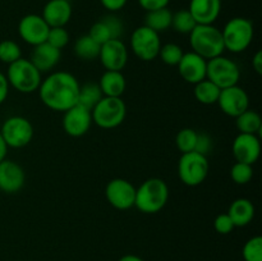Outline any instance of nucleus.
Wrapping results in <instances>:
<instances>
[{"mask_svg": "<svg viewBox=\"0 0 262 261\" xmlns=\"http://www.w3.org/2000/svg\"><path fill=\"white\" fill-rule=\"evenodd\" d=\"M19 58H22V50L15 41L4 40L0 42V61L9 66Z\"/></svg>", "mask_w": 262, "mask_h": 261, "instance_id": "nucleus-31", "label": "nucleus"}, {"mask_svg": "<svg viewBox=\"0 0 262 261\" xmlns=\"http://www.w3.org/2000/svg\"><path fill=\"white\" fill-rule=\"evenodd\" d=\"M119 261H145L143 258H141L140 256L137 255H124L119 258Z\"/></svg>", "mask_w": 262, "mask_h": 261, "instance_id": "nucleus-45", "label": "nucleus"}, {"mask_svg": "<svg viewBox=\"0 0 262 261\" xmlns=\"http://www.w3.org/2000/svg\"><path fill=\"white\" fill-rule=\"evenodd\" d=\"M87 35H89L92 40L96 41L99 45H102V44H105L106 41L113 38L109 26L106 25V22H105L104 19H100L97 20L96 23H94V25L91 26V28H90Z\"/></svg>", "mask_w": 262, "mask_h": 261, "instance_id": "nucleus-35", "label": "nucleus"}, {"mask_svg": "<svg viewBox=\"0 0 262 261\" xmlns=\"http://www.w3.org/2000/svg\"><path fill=\"white\" fill-rule=\"evenodd\" d=\"M242 255L245 261H262V237L250 238L243 246Z\"/></svg>", "mask_w": 262, "mask_h": 261, "instance_id": "nucleus-32", "label": "nucleus"}, {"mask_svg": "<svg viewBox=\"0 0 262 261\" xmlns=\"http://www.w3.org/2000/svg\"><path fill=\"white\" fill-rule=\"evenodd\" d=\"M230 177L237 184H247L253 177L252 165L237 161L230 169Z\"/></svg>", "mask_w": 262, "mask_h": 261, "instance_id": "nucleus-34", "label": "nucleus"}, {"mask_svg": "<svg viewBox=\"0 0 262 261\" xmlns=\"http://www.w3.org/2000/svg\"><path fill=\"white\" fill-rule=\"evenodd\" d=\"M79 87L81 84L73 74L59 71L43 78L37 91L46 107L54 112L64 113L77 105Z\"/></svg>", "mask_w": 262, "mask_h": 261, "instance_id": "nucleus-1", "label": "nucleus"}, {"mask_svg": "<svg viewBox=\"0 0 262 261\" xmlns=\"http://www.w3.org/2000/svg\"><path fill=\"white\" fill-rule=\"evenodd\" d=\"M91 124V112L81 105L77 104L64 112L63 129L71 137H82L89 132Z\"/></svg>", "mask_w": 262, "mask_h": 261, "instance_id": "nucleus-15", "label": "nucleus"}, {"mask_svg": "<svg viewBox=\"0 0 262 261\" xmlns=\"http://www.w3.org/2000/svg\"><path fill=\"white\" fill-rule=\"evenodd\" d=\"M102 97H104V95H102L99 84L90 82V83H86L83 84V86L79 87L78 102H77V104L86 107V109H89L90 112H91V110L94 109L95 105H96Z\"/></svg>", "mask_w": 262, "mask_h": 261, "instance_id": "nucleus-28", "label": "nucleus"}, {"mask_svg": "<svg viewBox=\"0 0 262 261\" xmlns=\"http://www.w3.org/2000/svg\"><path fill=\"white\" fill-rule=\"evenodd\" d=\"M197 26L196 20L193 19L192 14L189 13L188 9H182L178 12L173 13V18H171V27L174 31L178 33H191L192 30Z\"/></svg>", "mask_w": 262, "mask_h": 261, "instance_id": "nucleus-29", "label": "nucleus"}, {"mask_svg": "<svg viewBox=\"0 0 262 261\" xmlns=\"http://www.w3.org/2000/svg\"><path fill=\"white\" fill-rule=\"evenodd\" d=\"M214 228L217 233L220 234H229L233 229H234V224H233L232 219L228 214H220L215 217L214 220Z\"/></svg>", "mask_w": 262, "mask_h": 261, "instance_id": "nucleus-37", "label": "nucleus"}, {"mask_svg": "<svg viewBox=\"0 0 262 261\" xmlns=\"http://www.w3.org/2000/svg\"><path fill=\"white\" fill-rule=\"evenodd\" d=\"M253 23L245 17H234L225 23L222 30L225 50L230 53H242L253 40Z\"/></svg>", "mask_w": 262, "mask_h": 261, "instance_id": "nucleus-5", "label": "nucleus"}, {"mask_svg": "<svg viewBox=\"0 0 262 261\" xmlns=\"http://www.w3.org/2000/svg\"><path fill=\"white\" fill-rule=\"evenodd\" d=\"M197 135L199 133L194 129H192V128H183V129L179 130L176 137V145L178 150L182 154L194 151L197 142Z\"/></svg>", "mask_w": 262, "mask_h": 261, "instance_id": "nucleus-30", "label": "nucleus"}, {"mask_svg": "<svg viewBox=\"0 0 262 261\" xmlns=\"http://www.w3.org/2000/svg\"><path fill=\"white\" fill-rule=\"evenodd\" d=\"M46 42L50 44L54 48L61 50L69 42V33L64 27H51L49 30Z\"/></svg>", "mask_w": 262, "mask_h": 261, "instance_id": "nucleus-36", "label": "nucleus"}, {"mask_svg": "<svg viewBox=\"0 0 262 261\" xmlns=\"http://www.w3.org/2000/svg\"><path fill=\"white\" fill-rule=\"evenodd\" d=\"M102 19H104L105 22H106V25L109 26L113 38L122 37L123 32H124V25H123L120 18H118L117 15L110 14V15H106V17H104Z\"/></svg>", "mask_w": 262, "mask_h": 261, "instance_id": "nucleus-38", "label": "nucleus"}, {"mask_svg": "<svg viewBox=\"0 0 262 261\" xmlns=\"http://www.w3.org/2000/svg\"><path fill=\"white\" fill-rule=\"evenodd\" d=\"M169 200V187L160 178L146 179L136 188L135 206L143 214H156L164 209Z\"/></svg>", "mask_w": 262, "mask_h": 261, "instance_id": "nucleus-2", "label": "nucleus"}, {"mask_svg": "<svg viewBox=\"0 0 262 261\" xmlns=\"http://www.w3.org/2000/svg\"><path fill=\"white\" fill-rule=\"evenodd\" d=\"M7 79L9 86L22 94H32L37 91L42 81L41 72L31 63L30 59L23 58L8 66Z\"/></svg>", "mask_w": 262, "mask_h": 261, "instance_id": "nucleus-4", "label": "nucleus"}, {"mask_svg": "<svg viewBox=\"0 0 262 261\" xmlns=\"http://www.w3.org/2000/svg\"><path fill=\"white\" fill-rule=\"evenodd\" d=\"M220 91H222V89H219L214 82L205 78L202 79L201 82L194 84L193 92L197 101L201 102V104L204 105H212L217 102Z\"/></svg>", "mask_w": 262, "mask_h": 261, "instance_id": "nucleus-25", "label": "nucleus"}, {"mask_svg": "<svg viewBox=\"0 0 262 261\" xmlns=\"http://www.w3.org/2000/svg\"><path fill=\"white\" fill-rule=\"evenodd\" d=\"M50 27L38 14H27L20 18L18 23V33L28 45L37 46L46 42Z\"/></svg>", "mask_w": 262, "mask_h": 261, "instance_id": "nucleus-12", "label": "nucleus"}, {"mask_svg": "<svg viewBox=\"0 0 262 261\" xmlns=\"http://www.w3.org/2000/svg\"><path fill=\"white\" fill-rule=\"evenodd\" d=\"M234 227H246L255 217V205L248 199H237L230 204L227 212Z\"/></svg>", "mask_w": 262, "mask_h": 261, "instance_id": "nucleus-23", "label": "nucleus"}, {"mask_svg": "<svg viewBox=\"0 0 262 261\" xmlns=\"http://www.w3.org/2000/svg\"><path fill=\"white\" fill-rule=\"evenodd\" d=\"M161 48L160 36L147 26L137 27L130 36V49L138 59L151 61L159 56Z\"/></svg>", "mask_w": 262, "mask_h": 261, "instance_id": "nucleus-10", "label": "nucleus"}, {"mask_svg": "<svg viewBox=\"0 0 262 261\" xmlns=\"http://www.w3.org/2000/svg\"><path fill=\"white\" fill-rule=\"evenodd\" d=\"M30 60L41 73L49 72L60 60V50L48 42L40 44L37 46H33Z\"/></svg>", "mask_w": 262, "mask_h": 261, "instance_id": "nucleus-21", "label": "nucleus"}, {"mask_svg": "<svg viewBox=\"0 0 262 261\" xmlns=\"http://www.w3.org/2000/svg\"><path fill=\"white\" fill-rule=\"evenodd\" d=\"M101 45L92 40L89 35H83L74 42V54L82 60L91 61L99 58Z\"/></svg>", "mask_w": 262, "mask_h": 261, "instance_id": "nucleus-27", "label": "nucleus"}, {"mask_svg": "<svg viewBox=\"0 0 262 261\" xmlns=\"http://www.w3.org/2000/svg\"><path fill=\"white\" fill-rule=\"evenodd\" d=\"M252 67L257 74H262V51L258 50L252 58Z\"/></svg>", "mask_w": 262, "mask_h": 261, "instance_id": "nucleus-43", "label": "nucleus"}, {"mask_svg": "<svg viewBox=\"0 0 262 261\" xmlns=\"http://www.w3.org/2000/svg\"><path fill=\"white\" fill-rule=\"evenodd\" d=\"M43 18L49 27H64L72 18V5L69 0H49L42 8Z\"/></svg>", "mask_w": 262, "mask_h": 261, "instance_id": "nucleus-19", "label": "nucleus"}, {"mask_svg": "<svg viewBox=\"0 0 262 261\" xmlns=\"http://www.w3.org/2000/svg\"><path fill=\"white\" fill-rule=\"evenodd\" d=\"M127 2L128 0H100L102 7L109 12H118V10L123 9Z\"/></svg>", "mask_w": 262, "mask_h": 261, "instance_id": "nucleus-41", "label": "nucleus"}, {"mask_svg": "<svg viewBox=\"0 0 262 261\" xmlns=\"http://www.w3.org/2000/svg\"><path fill=\"white\" fill-rule=\"evenodd\" d=\"M188 10L197 25H214L222 12V0H191Z\"/></svg>", "mask_w": 262, "mask_h": 261, "instance_id": "nucleus-20", "label": "nucleus"}, {"mask_svg": "<svg viewBox=\"0 0 262 261\" xmlns=\"http://www.w3.org/2000/svg\"><path fill=\"white\" fill-rule=\"evenodd\" d=\"M183 50L177 44H166V45H161L160 51H159V56L161 60L168 66H178L179 60L183 56Z\"/></svg>", "mask_w": 262, "mask_h": 261, "instance_id": "nucleus-33", "label": "nucleus"}, {"mask_svg": "<svg viewBox=\"0 0 262 261\" xmlns=\"http://www.w3.org/2000/svg\"><path fill=\"white\" fill-rule=\"evenodd\" d=\"M212 147V141L206 133H199L197 135V142L196 147H194V151L202 154V155H207L210 150Z\"/></svg>", "mask_w": 262, "mask_h": 261, "instance_id": "nucleus-39", "label": "nucleus"}, {"mask_svg": "<svg viewBox=\"0 0 262 261\" xmlns=\"http://www.w3.org/2000/svg\"><path fill=\"white\" fill-rule=\"evenodd\" d=\"M99 87L102 95L107 97H120L125 91L127 82L122 72L105 71L99 81Z\"/></svg>", "mask_w": 262, "mask_h": 261, "instance_id": "nucleus-22", "label": "nucleus"}, {"mask_svg": "<svg viewBox=\"0 0 262 261\" xmlns=\"http://www.w3.org/2000/svg\"><path fill=\"white\" fill-rule=\"evenodd\" d=\"M9 87L7 76L0 72V104H3L7 100L8 95H9Z\"/></svg>", "mask_w": 262, "mask_h": 261, "instance_id": "nucleus-42", "label": "nucleus"}, {"mask_svg": "<svg viewBox=\"0 0 262 261\" xmlns=\"http://www.w3.org/2000/svg\"><path fill=\"white\" fill-rule=\"evenodd\" d=\"M7 153H8V146L7 143L4 142V140H3L2 135H0V161L7 159Z\"/></svg>", "mask_w": 262, "mask_h": 261, "instance_id": "nucleus-44", "label": "nucleus"}, {"mask_svg": "<svg viewBox=\"0 0 262 261\" xmlns=\"http://www.w3.org/2000/svg\"><path fill=\"white\" fill-rule=\"evenodd\" d=\"M209 169L210 164L206 155L191 151L182 154L178 163V176L186 186L196 187L207 178Z\"/></svg>", "mask_w": 262, "mask_h": 261, "instance_id": "nucleus-7", "label": "nucleus"}, {"mask_svg": "<svg viewBox=\"0 0 262 261\" xmlns=\"http://www.w3.org/2000/svg\"><path fill=\"white\" fill-rule=\"evenodd\" d=\"M232 151L238 163L253 165L258 160L261 154L260 138L257 137V135L239 133L233 141Z\"/></svg>", "mask_w": 262, "mask_h": 261, "instance_id": "nucleus-16", "label": "nucleus"}, {"mask_svg": "<svg viewBox=\"0 0 262 261\" xmlns=\"http://www.w3.org/2000/svg\"><path fill=\"white\" fill-rule=\"evenodd\" d=\"M127 106L122 97L104 96L91 110L92 123L102 129H113L124 122Z\"/></svg>", "mask_w": 262, "mask_h": 261, "instance_id": "nucleus-6", "label": "nucleus"}, {"mask_svg": "<svg viewBox=\"0 0 262 261\" xmlns=\"http://www.w3.org/2000/svg\"><path fill=\"white\" fill-rule=\"evenodd\" d=\"M206 78L214 82L222 90L235 86L241 78L239 67L227 56H216L207 60Z\"/></svg>", "mask_w": 262, "mask_h": 261, "instance_id": "nucleus-8", "label": "nucleus"}, {"mask_svg": "<svg viewBox=\"0 0 262 261\" xmlns=\"http://www.w3.org/2000/svg\"><path fill=\"white\" fill-rule=\"evenodd\" d=\"M3 140L8 147L22 148L31 142L33 137V127L25 117L14 115L4 120L0 129Z\"/></svg>", "mask_w": 262, "mask_h": 261, "instance_id": "nucleus-9", "label": "nucleus"}, {"mask_svg": "<svg viewBox=\"0 0 262 261\" xmlns=\"http://www.w3.org/2000/svg\"><path fill=\"white\" fill-rule=\"evenodd\" d=\"M177 67L181 77L187 83L196 84L206 78L207 60L193 51L184 53Z\"/></svg>", "mask_w": 262, "mask_h": 261, "instance_id": "nucleus-17", "label": "nucleus"}, {"mask_svg": "<svg viewBox=\"0 0 262 261\" xmlns=\"http://www.w3.org/2000/svg\"><path fill=\"white\" fill-rule=\"evenodd\" d=\"M105 196L113 207L118 210H128L135 206L136 188L127 179L115 178L106 184Z\"/></svg>", "mask_w": 262, "mask_h": 261, "instance_id": "nucleus-11", "label": "nucleus"}, {"mask_svg": "<svg viewBox=\"0 0 262 261\" xmlns=\"http://www.w3.org/2000/svg\"><path fill=\"white\" fill-rule=\"evenodd\" d=\"M99 59L106 71H118L127 66L128 49L120 38H112L100 48Z\"/></svg>", "mask_w": 262, "mask_h": 261, "instance_id": "nucleus-14", "label": "nucleus"}, {"mask_svg": "<svg viewBox=\"0 0 262 261\" xmlns=\"http://www.w3.org/2000/svg\"><path fill=\"white\" fill-rule=\"evenodd\" d=\"M171 18H173V13L168 8L151 10V12L146 13L145 26H147L155 32L160 33L171 27Z\"/></svg>", "mask_w": 262, "mask_h": 261, "instance_id": "nucleus-24", "label": "nucleus"}, {"mask_svg": "<svg viewBox=\"0 0 262 261\" xmlns=\"http://www.w3.org/2000/svg\"><path fill=\"white\" fill-rule=\"evenodd\" d=\"M192 51L206 60L223 55L225 48L222 30L214 25H197L189 33Z\"/></svg>", "mask_w": 262, "mask_h": 261, "instance_id": "nucleus-3", "label": "nucleus"}, {"mask_svg": "<svg viewBox=\"0 0 262 261\" xmlns=\"http://www.w3.org/2000/svg\"><path fill=\"white\" fill-rule=\"evenodd\" d=\"M237 128L239 133H248V135H257L262 129V119L257 112L247 109L242 114L235 118Z\"/></svg>", "mask_w": 262, "mask_h": 261, "instance_id": "nucleus-26", "label": "nucleus"}, {"mask_svg": "<svg viewBox=\"0 0 262 261\" xmlns=\"http://www.w3.org/2000/svg\"><path fill=\"white\" fill-rule=\"evenodd\" d=\"M216 104H219L223 113L233 118H237L250 106V97L247 92L238 84L232 87H227L220 91L219 99Z\"/></svg>", "mask_w": 262, "mask_h": 261, "instance_id": "nucleus-13", "label": "nucleus"}, {"mask_svg": "<svg viewBox=\"0 0 262 261\" xmlns=\"http://www.w3.org/2000/svg\"><path fill=\"white\" fill-rule=\"evenodd\" d=\"M26 174L19 164L4 159L0 161V191L4 193H17L25 184Z\"/></svg>", "mask_w": 262, "mask_h": 261, "instance_id": "nucleus-18", "label": "nucleus"}, {"mask_svg": "<svg viewBox=\"0 0 262 261\" xmlns=\"http://www.w3.org/2000/svg\"><path fill=\"white\" fill-rule=\"evenodd\" d=\"M170 0H138V4L141 8L146 10V12H151V10L161 9V8H168Z\"/></svg>", "mask_w": 262, "mask_h": 261, "instance_id": "nucleus-40", "label": "nucleus"}]
</instances>
